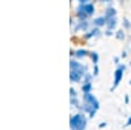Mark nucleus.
<instances>
[{
  "label": "nucleus",
  "instance_id": "obj_22",
  "mask_svg": "<svg viewBox=\"0 0 131 130\" xmlns=\"http://www.w3.org/2000/svg\"><path fill=\"white\" fill-rule=\"evenodd\" d=\"M130 66H131V62H130Z\"/></svg>",
  "mask_w": 131,
  "mask_h": 130
},
{
  "label": "nucleus",
  "instance_id": "obj_19",
  "mask_svg": "<svg viewBox=\"0 0 131 130\" xmlns=\"http://www.w3.org/2000/svg\"><path fill=\"white\" fill-rule=\"evenodd\" d=\"M114 63H115V64H118V63H119V58H117V57H115V58H114Z\"/></svg>",
  "mask_w": 131,
  "mask_h": 130
},
{
  "label": "nucleus",
  "instance_id": "obj_6",
  "mask_svg": "<svg viewBox=\"0 0 131 130\" xmlns=\"http://www.w3.org/2000/svg\"><path fill=\"white\" fill-rule=\"evenodd\" d=\"M106 18H112V17H115L117 16V11L114 7H109L106 11H105V15H104Z\"/></svg>",
  "mask_w": 131,
  "mask_h": 130
},
{
  "label": "nucleus",
  "instance_id": "obj_20",
  "mask_svg": "<svg viewBox=\"0 0 131 130\" xmlns=\"http://www.w3.org/2000/svg\"><path fill=\"white\" fill-rule=\"evenodd\" d=\"M100 2H102V3H109V2H112V0H100Z\"/></svg>",
  "mask_w": 131,
  "mask_h": 130
},
{
  "label": "nucleus",
  "instance_id": "obj_13",
  "mask_svg": "<svg viewBox=\"0 0 131 130\" xmlns=\"http://www.w3.org/2000/svg\"><path fill=\"white\" fill-rule=\"evenodd\" d=\"M92 89V84L89 83V82H86L84 85H83V91L85 92V93H89V91Z\"/></svg>",
  "mask_w": 131,
  "mask_h": 130
},
{
  "label": "nucleus",
  "instance_id": "obj_11",
  "mask_svg": "<svg viewBox=\"0 0 131 130\" xmlns=\"http://www.w3.org/2000/svg\"><path fill=\"white\" fill-rule=\"evenodd\" d=\"M115 38L118 41H123L126 38V34H125V29H119L115 32Z\"/></svg>",
  "mask_w": 131,
  "mask_h": 130
},
{
  "label": "nucleus",
  "instance_id": "obj_16",
  "mask_svg": "<svg viewBox=\"0 0 131 130\" xmlns=\"http://www.w3.org/2000/svg\"><path fill=\"white\" fill-rule=\"evenodd\" d=\"M79 3L80 4H86V3H89V0H79Z\"/></svg>",
  "mask_w": 131,
  "mask_h": 130
},
{
  "label": "nucleus",
  "instance_id": "obj_10",
  "mask_svg": "<svg viewBox=\"0 0 131 130\" xmlns=\"http://www.w3.org/2000/svg\"><path fill=\"white\" fill-rule=\"evenodd\" d=\"M81 78H83V75H80L78 71H73V70H71L70 79H71L72 82H80V80H81Z\"/></svg>",
  "mask_w": 131,
  "mask_h": 130
},
{
  "label": "nucleus",
  "instance_id": "obj_8",
  "mask_svg": "<svg viewBox=\"0 0 131 130\" xmlns=\"http://www.w3.org/2000/svg\"><path fill=\"white\" fill-rule=\"evenodd\" d=\"M100 29H98L97 26L96 28H93V29H91L88 33H85V38H92V37H96V36H100Z\"/></svg>",
  "mask_w": 131,
  "mask_h": 130
},
{
  "label": "nucleus",
  "instance_id": "obj_7",
  "mask_svg": "<svg viewBox=\"0 0 131 130\" xmlns=\"http://www.w3.org/2000/svg\"><path fill=\"white\" fill-rule=\"evenodd\" d=\"M117 23H118L117 16H115V17H112V18H107V23H106V26H107V29H110V30L115 29V26H117Z\"/></svg>",
  "mask_w": 131,
  "mask_h": 130
},
{
  "label": "nucleus",
  "instance_id": "obj_14",
  "mask_svg": "<svg viewBox=\"0 0 131 130\" xmlns=\"http://www.w3.org/2000/svg\"><path fill=\"white\" fill-rule=\"evenodd\" d=\"M122 24H123V29H130L131 28V23L128 21V18H123V21H122Z\"/></svg>",
  "mask_w": 131,
  "mask_h": 130
},
{
  "label": "nucleus",
  "instance_id": "obj_2",
  "mask_svg": "<svg viewBox=\"0 0 131 130\" xmlns=\"http://www.w3.org/2000/svg\"><path fill=\"white\" fill-rule=\"evenodd\" d=\"M125 70H126L125 64H119V66L117 67V70L114 71V83H113V87H112V91L115 89L119 85V83H121V80H122V78H123Z\"/></svg>",
  "mask_w": 131,
  "mask_h": 130
},
{
  "label": "nucleus",
  "instance_id": "obj_18",
  "mask_svg": "<svg viewBox=\"0 0 131 130\" xmlns=\"http://www.w3.org/2000/svg\"><path fill=\"white\" fill-rule=\"evenodd\" d=\"M121 57H122V58H126V57H127V53H126V51H123V53L121 54Z\"/></svg>",
  "mask_w": 131,
  "mask_h": 130
},
{
  "label": "nucleus",
  "instance_id": "obj_21",
  "mask_svg": "<svg viewBox=\"0 0 131 130\" xmlns=\"http://www.w3.org/2000/svg\"><path fill=\"white\" fill-rule=\"evenodd\" d=\"M130 124H131V118H130V120H128V125H130Z\"/></svg>",
  "mask_w": 131,
  "mask_h": 130
},
{
  "label": "nucleus",
  "instance_id": "obj_4",
  "mask_svg": "<svg viewBox=\"0 0 131 130\" xmlns=\"http://www.w3.org/2000/svg\"><path fill=\"white\" fill-rule=\"evenodd\" d=\"M107 23V18L105 16H100V17H97L93 20V25L97 26V28H101V26H105Z\"/></svg>",
  "mask_w": 131,
  "mask_h": 130
},
{
  "label": "nucleus",
  "instance_id": "obj_5",
  "mask_svg": "<svg viewBox=\"0 0 131 130\" xmlns=\"http://www.w3.org/2000/svg\"><path fill=\"white\" fill-rule=\"evenodd\" d=\"M86 29H88V21H85V20H79L78 21V25L75 26V32H85Z\"/></svg>",
  "mask_w": 131,
  "mask_h": 130
},
{
  "label": "nucleus",
  "instance_id": "obj_23",
  "mask_svg": "<svg viewBox=\"0 0 131 130\" xmlns=\"http://www.w3.org/2000/svg\"><path fill=\"white\" fill-rule=\"evenodd\" d=\"M78 2H79V0H78Z\"/></svg>",
  "mask_w": 131,
  "mask_h": 130
},
{
  "label": "nucleus",
  "instance_id": "obj_12",
  "mask_svg": "<svg viewBox=\"0 0 131 130\" xmlns=\"http://www.w3.org/2000/svg\"><path fill=\"white\" fill-rule=\"evenodd\" d=\"M89 57H91V59H92V63L93 64H97L98 63V54L96 53V51H92V53H89Z\"/></svg>",
  "mask_w": 131,
  "mask_h": 130
},
{
  "label": "nucleus",
  "instance_id": "obj_17",
  "mask_svg": "<svg viewBox=\"0 0 131 130\" xmlns=\"http://www.w3.org/2000/svg\"><path fill=\"white\" fill-rule=\"evenodd\" d=\"M105 34H106V36H112L113 33H112V30H110V29H107V30H106V33H105Z\"/></svg>",
  "mask_w": 131,
  "mask_h": 130
},
{
  "label": "nucleus",
  "instance_id": "obj_1",
  "mask_svg": "<svg viewBox=\"0 0 131 130\" xmlns=\"http://www.w3.org/2000/svg\"><path fill=\"white\" fill-rule=\"evenodd\" d=\"M76 13H78L79 20H85L88 16H92L94 13V5L92 3L80 4L78 8H76Z\"/></svg>",
  "mask_w": 131,
  "mask_h": 130
},
{
  "label": "nucleus",
  "instance_id": "obj_15",
  "mask_svg": "<svg viewBox=\"0 0 131 130\" xmlns=\"http://www.w3.org/2000/svg\"><path fill=\"white\" fill-rule=\"evenodd\" d=\"M93 75L96 76V75H98V67H97V64H94V68H93Z\"/></svg>",
  "mask_w": 131,
  "mask_h": 130
},
{
  "label": "nucleus",
  "instance_id": "obj_9",
  "mask_svg": "<svg viewBox=\"0 0 131 130\" xmlns=\"http://www.w3.org/2000/svg\"><path fill=\"white\" fill-rule=\"evenodd\" d=\"M86 55H89V53L86 51L85 49H79V50H76L75 51V57L78 58V59H81V58H85Z\"/></svg>",
  "mask_w": 131,
  "mask_h": 130
},
{
  "label": "nucleus",
  "instance_id": "obj_3",
  "mask_svg": "<svg viewBox=\"0 0 131 130\" xmlns=\"http://www.w3.org/2000/svg\"><path fill=\"white\" fill-rule=\"evenodd\" d=\"M70 67H71V70H73V71H78L80 75H83V76H85V74H86V67L85 66H83L81 63H79L78 61H71L70 62Z\"/></svg>",
  "mask_w": 131,
  "mask_h": 130
}]
</instances>
